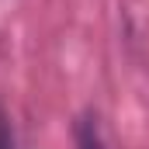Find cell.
<instances>
[{
    "mask_svg": "<svg viewBox=\"0 0 149 149\" xmlns=\"http://www.w3.org/2000/svg\"><path fill=\"white\" fill-rule=\"evenodd\" d=\"M73 146L76 149H108L104 128H101V114L94 111V108H87L73 121Z\"/></svg>",
    "mask_w": 149,
    "mask_h": 149,
    "instance_id": "1",
    "label": "cell"
},
{
    "mask_svg": "<svg viewBox=\"0 0 149 149\" xmlns=\"http://www.w3.org/2000/svg\"><path fill=\"white\" fill-rule=\"evenodd\" d=\"M0 149H17V132H14V121L10 114L0 108Z\"/></svg>",
    "mask_w": 149,
    "mask_h": 149,
    "instance_id": "2",
    "label": "cell"
}]
</instances>
